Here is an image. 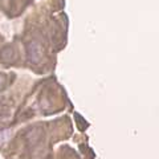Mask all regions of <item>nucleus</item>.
I'll list each match as a JSON object with an SVG mask.
<instances>
[{
	"label": "nucleus",
	"mask_w": 159,
	"mask_h": 159,
	"mask_svg": "<svg viewBox=\"0 0 159 159\" xmlns=\"http://www.w3.org/2000/svg\"><path fill=\"white\" fill-rule=\"evenodd\" d=\"M28 57L32 63H39L43 57V48L39 43L32 41L28 44Z\"/></svg>",
	"instance_id": "1"
},
{
	"label": "nucleus",
	"mask_w": 159,
	"mask_h": 159,
	"mask_svg": "<svg viewBox=\"0 0 159 159\" xmlns=\"http://www.w3.org/2000/svg\"><path fill=\"white\" fill-rule=\"evenodd\" d=\"M0 59L3 61H12L15 59V50L13 48L11 47H7V48H3L0 50Z\"/></svg>",
	"instance_id": "2"
},
{
	"label": "nucleus",
	"mask_w": 159,
	"mask_h": 159,
	"mask_svg": "<svg viewBox=\"0 0 159 159\" xmlns=\"http://www.w3.org/2000/svg\"><path fill=\"white\" fill-rule=\"evenodd\" d=\"M7 85V76L4 73L0 72V92H3V89Z\"/></svg>",
	"instance_id": "3"
}]
</instances>
